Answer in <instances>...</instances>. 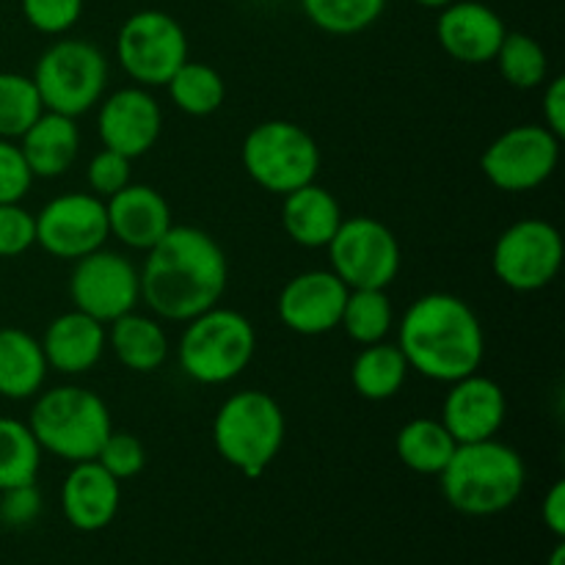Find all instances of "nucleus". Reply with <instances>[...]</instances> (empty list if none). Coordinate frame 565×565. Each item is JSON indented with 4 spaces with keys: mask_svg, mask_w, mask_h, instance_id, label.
I'll return each mask as SVG.
<instances>
[{
    "mask_svg": "<svg viewBox=\"0 0 565 565\" xmlns=\"http://www.w3.org/2000/svg\"><path fill=\"white\" fill-rule=\"evenodd\" d=\"M230 281V263L213 235L199 226H171L147 252L141 298L154 315L188 323L218 307Z\"/></svg>",
    "mask_w": 565,
    "mask_h": 565,
    "instance_id": "nucleus-1",
    "label": "nucleus"
},
{
    "mask_svg": "<svg viewBox=\"0 0 565 565\" xmlns=\"http://www.w3.org/2000/svg\"><path fill=\"white\" fill-rule=\"evenodd\" d=\"M397 348L406 356L408 370L439 384H452L478 373L483 364V323L463 298L428 292L403 315Z\"/></svg>",
    "mask_w": 565,
    "mask_h": 565,
    "instance_id": "nucleus-2",
    "label": "nucleus"
},
{
    "mask_svg": "<svg viewBox=\"0 0 565 565\" xmlns=\"http://www.w3.org/2000/svg\"><path fill=\"white\" fill-rule=\"evenodd\" d=\"M439 478L452 511L486 519L516 505L527 483V467L511 445L483 439L458 445Z\"/></svg>",
    "mask_w": 565,
    "mask_h": 565,
    "instance_id": "nucleus-3",
    "label": "nucleus"
},
{
    "mask_svg": "<svg viewBox=\"0 0 565 565\" xmlns=\"http://www.w3.org/2000/svg\"><path fill=\"white\" fill-rule=\"evenodd\" d=\"M28 428L39 447L70 463L94 461L114 430L103 397L83 386H55L36 397Z\"/></svg>",
    "mask_w": 565,
    "mask_h": 565,
    "instance_id": "nucleus-4",
    "label": "nucleus"
},
{
    "mask_svg": "<svg viewBox=\"0 0 565 565\" xmlns=\"http://www.w3.org/2000/svg\"><path fill=\"white\" fill-rule=\"evenodd\" d=\"M285 412L268 392H235L213 419V445L230 467L259 478L285 447Z\"/></svg>",
    "mask_w": 565,
    "mask_h": 565,
    "instance_id": "nucleus-5",
    "label": "nucleus"
},
{
    "mask_svg": "<svg viewBox=\"0 0 565 565\" xmlns=\"http://www.w3.org/2000/svg\"><path fill=\"white\" fill-rule=\"evenodd\" d=\"M257 353V331L237 309L213 307L188 320L177 345L180 370L204 386L235 381Z\"/></svg>",
    "mask_w": 565,
    "mask_h": 565,
    "instance_id": "nucleus-6",
    "label": "nucleus"
},
{
    "mask_svg": "<svg viewBox=\"0 0 565 565\" xmlns=\"http://www.w3.org/2000/svg\"><path fill=\"white\" fill-rule=\"evenodd\" d=\"M243 169L263 191L287 196L315 182L320 147L312 132L287 119H268L243 138Z\"/></svg>",
    "mask_w": 565,
    "mask_h": 565,
    "instance_id": "nucleus-7",
    "label": "nucleus"
},
{
    "mask_svg": "<svg viewBox=\"0 0 565 565\" xmlns=\"http://www.w3.org/2000/svg\"><path fill=\"white\" fill-rule=\"evenodd\" d=\"M44 110L77 119L103 99L108 86V61L83 39H58L39 55L31 75Z\"/></svg>",
    "mask_w": 565,
    "mask_h": 565,
    "instance_id": "nucleus-8",
    "label": "nucleus"
},
{
    "mask_svg": "<svg viewBox=\"0 0 565 565\" xmlns=\"http://www.w3.org/2000/svg\"><path fill=\"white\" fill-rule=\"evenodd\" d=\"M331 270L348 290H386L401 274V243L395 232L370 215L342 218L329 246Z\"/></svg>",
    "mask_w": 565,
    "mask_h": 565,
    "instance_id": "nucleus-9",
    "label": "nucleus"
},
{
    "mask_svg": "<svg viewBox=\"0 0 565 565\" xmlns=\"http://www.w3.org/2000/svg\"><path fill=\"white\" fill-rule=\"evenodd\" d=\"M116 61L138 86H166L188 61L185 28L166 11H136L119 28Z\"/></svg>",
    "mask_w": 565,
    "mask_h": 565,
    "instance_id": "nucleus-10",
    "label": "nucleus"
},
{
    "mask_svg": "<svg viewBox=\"0 0 565 565\" xmlns=\"http://www.w3.org/2000/svg\"><path fill=\"white\" fill-rule=\"evenodd\" d=\"M563 265V237L544 218H522L494 243L491 268L497 279L516 292H539L555 281Z\"/></svg>",
    "mask_w": 565,
    "mask_h": 565,
    "instance_id": "nucleus-11",
    "label": "nucleus"
},
{
    "mask_svg": "<svg viewBox=\"0 0 565 565\" xmlns=\"http://www.w3.org/2000/svg\"><path fill=\"white\" fill-rule=\"evenodd\" d=\"M561 163V138L544 125H519L497 136L480 158L486 180L505 193L544 185Z\"/></svg>",
    "mask_w": 565,
    "mask_h": 565,
    "instance_id": "nucleus-12",
    "label": "nucleus"
},
{
    "mask_svg": "<svg viewBox=\"0 0 565 565\" xmlns=\"http://www.w3.org/2000/svg\"><path fill=\"white\" fill-rule=\"evenodd\" d=\"M70 298L77 312L108 326L121 315L136 312L141 301V274L121 254L97 248L75 259L70 276Z\"/></svg>",
    "mask_w": 565,
    "mask_h": 565,
    "instance_id": "nucleus-13",
    "label": "nucleus"
},
{
    "mask_svg": "<svg viewBox=\"0 0 565 565\" xmlns=\"http://www.w3.org/2000/svg\"><path fill=\"white\" fill-rule=\"evenodd\" d=\"M110 237L105 202L94 193H61L36 213V246L55 259H81Z\"/></svg>",
    "mask_w": 565,
    "mask_h": 565,
    "instance_id": "nucleus-14",
    "label": "nucleus"
},
{
    "mask_svg": "<svg viewBox=\"0 0 565 565\" xmlns=\"http://www.w3.org/2000/svg\"><path fill=\"white\" fill-rule=\"evenodd\" d=\"M348 287L334 270H303L279 292V320L301 337H320L340 329Z\"/></svg>",
    "mask_w": 565,
    "mask_h": 565,
    "instance_id": "nucleus-15",
    "label": "nucleus"
},
{
    "mask_svg": "<svg viewBox=\"0 0 565 565\" xmlns=\"http://www.w3.org/2000/svg\"><path fill=\"white\" fill-rule=\"evenodd\" d=\"M163 130V114L143 86H127L103 99L97 116V132L105 149L136 160L158 143Z\"/></svg>",
    "mask_w": 565,
    "mask_h": 565,
    "instance_id": "nucleus-16",
    "label": "nucleus"
},
{
    "mask_svg": "<svg viewBox=\"0 0 565 565\" xmlns=\"http://www.w3.org/2000/svg\"><path fill=\"white\" fill-rule=\"evenodd\" d=\"M508 417V397L489 375L472 373L450 384L441 403V425L458 445L497 439Z\"/></svg>",
    "mask_w": 565,
    "mask_h": 565,
    "instance_id": "nucleus-17",
    "label": "nucleus"
},
{
    "mask_svg": "<svg viewBox=\"0 0 565 565\" xmlns=\"http://www.w3.org/2000/svg\"><path fill=\"white\" fill-rule=\"evenodd\" d=\"M439 11L436 36L450 58L469 66L494 61L508 28L491 6L478 3V0H452Z\"/></svg>",
    "mask_w": 565,
    "mask_h": 565,
    "instance_id": "nucleus-18",
    "label": "nucleus"
},
{
    "mask_svg": "<svg viewBox=\"0 0 565 565\" xmlns=\"http://www.w3.org/2000/svg\"><path fill=\"white\" fill-rule=\"evenodd\" d=\"M121 505V483L97 461L72 463L61 486V508L66 522L81 533H99L116 519Z\"/></svg>",
    "mask_w": 565,
    "mask_h": 565,
    "instance_id": "nucleus-19",
    "label": "nucleus"
},
{
    "mask_svg": "<svg viewBox=\"0 0 565 565\" xmlns=\"http://www.w3.org/2000/svg\"><path fill=\"white\" fill-rule=\"evenodd\" d=\"M108 232L136 252H149L174 226L171 207L152 185H125L105 202Z\"/></svg>",
    "mask_w": 565,
    "mask_h": 565,
    "instance_id": "nucleus-20",
    "label": "nucleus"
},
{
    "mask_svg": "<svg viewBox=\"0 0 565 565\" xmlns=\"http://www.w3.org/2000/svg\"><path fill=\"white\" fill-rule=\"evenodd\" d=\"M39 342H42L47 367L64 375H81L97 367L108 345V331L99 320L72 309V312L58 315Z\"/></svg>",
    "mask_w": 565,
    "mask_h": 565,
    "instance_id": "nucleus-21",
    "label": "nucleus"
},
{
    "mask_svg": "<svg viewBox=\"0 0 565 565\" xmlns=\"http://www.w3.org/2000/svg\"><path fill=\"white\" fill-rule=\"evenodd\" d=\"M20 149L33 177L53 180L75 166L81 152V130L72 116L42 110V116L20 136Z\"/></svg>",
    "mask_w": 565,
    "mask_h": 565,
    "instance_id": "nucleus-22",
    "label": "nucleus"
},
{
    "mask_svg": "<svg viewBox=\"0 0 565 565\" xmlns=\"http://www.w3.org/2000/svg\"><path fill=\"white\" fill-rule=\"evenodd\" d=\"M342 207L329 188L315 182L287 193L281 202V226L301 248H326L342 224Z\"/></svg>",
    "mask_w": 565,
    "mask_h": 565,
    "instance_id": "nucleus-23",
    "label": "nucleus"
},
{
    "mask_svg": "<svg viewBox=\"0 0 565 565\" xmlns=\"http://www.w3.org/2000/svg\"><path fill=\"white\" fill-rule=\"evenodd\" d=\"M47 359L36 337L14 326L0 329V397L6 401L36 397L47 379Z\"/></svg>",
    "mask_w": 565,
    "mask_h": 565,
    "instance_id": "nucleus-24",
    "label": "nucleus"
},
{
    "mask_svg": "<svg viewBox=\"0 0 565 565\" xmlns=\"http://www.w3.org/2000/svg\"><path fill=\"white\" fill-rule=\"evenodd\" d=\"M108 345L132 373H154L169 359V337L163 326L138 312H127L108 323Z\"/></svg>",
    "mask_w": 565,
    "mask_h": 565,
    "instance_id": "nucleus-25",
    "label": "nucleus"
},
{
    "mask_svg": "<svg viewBox=\"0 0 565 565\" xmlns=\"http://www.w3.org/2000/svg\"><path fill=\"white\" fill-rule=\"evenodd\" d=\"M408 379V362L403 351L390 342L362 345L351 364V384L359 397L373 403L392 401Z\"/></svg>",
    "mask_w": 565,
    "mask_h": 565,
    "instance_id": "nucleus-26",
    "label": "nucleus"
},
{
    "mask_svg": "<svg viewBox=\"0 0 565 565\" xmlns=\"http://www.w3.org/2000/svg\"><path fill=\"white\" fill-rule=\"evenodd\" d=\"M458 441L452 439L450 430L441 425V419L430 417H417L412 423L403 425L397 430L395 450L397 458L406 469L417 475H436L439 478L441 469L447 467V461L456 452Z\"/></svg>",
    "mask_w": 565,
    "mask_h": 565,
    "instance_id": "nucleus-27",
    "label": "nucleus"
},
{
    "mask_svg": "<svg viewBox=\"0 0 565 565\" xmlns=\"http://www.w3.org/2000/svg\"><path fill=\"white\" fill-rule=\"evenodd\" d=\"M171 94V103L188 116H213L215 110L224 105L226 99V83L218 75V70H213L210 64L202 61L188 58L180 70L171 75V81L166 83Z\"/></svg>",
    "mask_w": 565,
    "mask_h": 565,
    "instance_id": "nucleus-28",
    "label": "nucleus"
},
{
    "mask_svg": "<svg viewBox=\"0 0 565 565\" xmlns=\"http://www.w3.org/2000/svg\"><path fill=\"white\" fill-rule=\"evenodd\" d=\"M42 452L28 423L0 417V491L36 483Z\"/></svg>",
    "mask_w": 565,
    "mask_h": 565,
    "instance_id": "nucleus-29",
    "label": "nucleus"
},
{
    "mask_svg": "<svg viewBox=\"0 0 565 565\" xmlns=\"http://www.w3.org/2000/svg\"><path fill=\"white\" fill-rule=\"evenodd\" d=\"M494 61L508 86L519 88V92H533V88L544 86L546 75H550V58H546L544 47L527 33L508 31Z\"/></svg>",
    "mask_w": 565,
    "mask_h": 565,
    "instance_id": "nucleus-30",
    "label": "nucleus"
},
{
    "mask_svg": "<svg viewBox=\"0 0 565 565\" xmlns=\"http://www.w3.org/2000/svg\"><path fill=\"white\" fill-rule=\"evenodd\" d=\"M301 9L320 31L353 36L381 20L386 0H301Z\"/></svg>",
    "mask_w": 565,
    "mask_h": 565,
    "instance_id": "nucleus-31",
    "label": "nucleus"
},
{
    "mask_svg": "<svg viewBox=\"0 0 565 565\" xmlns=\"http://www.w3.org/2000/svg\"><path fill=\"white\" fill-rule=\"evenodd\" d=\"M340 326L359 345L384 342L392 329V301L386 290H348Z\"/></svg>",
    "mask_w": 565,
    "mask_h": 565,
    "instance_id": "nucleus-32",
    "label": "nucleus"
},
{
    "mask_svg": "<svg viewBox=\"0 0 565 565\" xmlns=\"http://www.w3.org/2000/svg\"><path fill=\"white\" fill-rule=\"evenodd\" d=\"M36 86L20 72H0V138L17 141L42 116Z\"/></svg>",
    "mask_w": 565,
    "mask_h": 565,
    "instance_id": "nucleus-33",
    "label": "nucleus"
},
{
    "mask_svg": "<svg viewBox=\"0 0 565 565\" xmlns=\"http://www.w3.org/2000/svg\"><path fill=\"white\" fill-rule=\"evenodd\" d=\"M94 461L121 483V480H130L143 472V467H147V447L141 445L138 436L125 434V430H110V436L99 447Z\"/></svg>",
    "mask_w": 565,
    "mask_h": 565,
    "instance_id": "nucleus-34",
    "label": "nucleus"
},
{
    "mask_svg": "<svg viewBox=\"0 0 565 565\" xmlns=\"http://www.w3.org/2000/svg\"><path fill=\"white\" fill-rule=\"evenodd\" d=\"M22 14L28 25L47 36L72 31L83 14V0H22Z\"/></svg>",
    "mask_w": 565,
    "mask_h": 565,
    "instance_id": "nucleus-35",
    "label": "nucleus"
},
{
    "mask_svg": "<svg viewBox=\"0 0 565 565\" xmlns=\"http://www.w3.org/2000/svg\"><path fill=\"white\" fill-rule=\"evenodd\" d=\"M36 246V215L20 202L0 204V259H11Z\"/></svg>",
    "mask_w": 565,
    "mask_h": 565,
    "instance_id": "nucleus-36",
    "label": "nucleus"
},
{
    "mask_svg": "<svg viewBox=\"0 0 565 565\" xmlns=\"http://www.w3.org/2000/svg\"><path fill=\"white\" fill-rule=\"evenodd\" d=\"M130 158L114 152V149H99L92 160H88L86 180L94 196L108 199L125 185H130Z\"/></svg>",
    "mask_w": 565,
    "mask_h": 565,
    "instance_id": "nucleus-37",
    "label": "nucleus"
},
{
    "mask_svg": "<svg viewBox=\"0 0 565 565\" xmlns=\"http://www.w3.org/2000/svg\"><path fill=\"white\" fill-rule=\"evenodd\" d=\"M36 177L22 158L20 143L0 138V204H17L28 196Z\"/></svg>",
    "mask_w": 565,
    "mask_h": 565,
    "instance_id": "nucleus-38",
    "label": "nucleus"
},
{
    "mask_svg": "<svg viewBox=\"0 0 565 565\" xmlns=\"http://www.w3.org/2000/svg\"><path fill=\"white\" fill-rule=\"evenodd\" d=\"M39 513H42V494L36 483L0 491V522L6 527H28L36 522Z\"/></svg>",
    "mask_w": 565,
    "mask_h": 565,
    "instance_id": "nucleus-39",
    "label": "nucleus"
},
{
    "mask_svg": "<svg viewBox=\"0 0 565 565\" xmlns=\"http://www.w3.org/2000/svg\"><path fill=\"white\" fill-rule=\"evenodd\" d=\"M544 127L555 132L557 138L565 136V77L557 75L544 88Z\"/></svg>",
    "mask_w": 565,
    "mask_h": 565,
    "instance_id": "nucleus-40",
    "label": "nucleus"
},
{
    "mask_svg": "<svg viewBox=\"0 0 565 565\" xmlns=\"http://www.w3.org/2000/svg\"><path fill=\"white\" fill-rule=\"evenodd\" d=\"M541 519H544L546 530H550L555 539H565V483L563 480L552 483V489L546 491L544 505H541Z\"/></svg>",
    "mask_w": 565,
    "mask_h": 565,
    "instance_id": "nucleus-41",
    "label": "nucleus"
},
{
    "mask_svg": "<svg viewBox=\"0 0 565 565\" xmlns=\"http://www.w3.org/2000/svg\"><path fill=\"white\" fill-rule=\"evenodd\" d=\"M546 565H565V544H563V539H557L555 550H552V555H550V561H546Z\"/></svg>",
    "mask_w": 565,
    "mask_h": 565,
    "instance_id": "nucleus-42",
    "label": "nucleus"
},
{
    "mask_svg": "<svg viewBox=\"0 0 565 565\" xmlns=\"http://www.w3.org/2000/svg\"><path fill=\"white\" fill-rule=\"evenodd\" d=\"M417 6H423V9H445V6H450L452 0H414Z\"/></svg>",
    "mask_w": 565,
    "mask_h": 565,
    "instance_id": "nucleus-43",
    "label": "nucleus"
}]
</instances>
